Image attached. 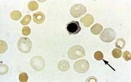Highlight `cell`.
Masks as SVG:
<instances>
[{
    "label": "cell",
    "instance_id": "1",
    "mask_svg": "<svg viewBox=\"0 0 131 82\" xmlns=\"http://www.w3.org/2000/svg\"><path fill=\"white\" fill-rule=\"evenodd\" d=\"M85 50L80 45L72 46L69 49L68 52V56L71 60H77V59L85 56Z\"/></svg>",
    "mask_w": 131,
    "mask_h": 82
},
{
    "label": "cell",
    "instance_id": "2",
    "mask_svg": "<svg viewBox=\"0 0 131 82\" xmlns=\"http://www.w3.org/2000/svg\"><path fill=\"white\" fill-rule=\"evenodd\" d=\"M18 49L23 53H28L31 51L32 48V42L27 37L21 38L18 41Z\"/></svg>",
    "mask_w": 131,
    "mask_h": 82
},
{
    "label": "cell",
    "instance_id": "3",
    "mask_svg": "<svg viewBox=\"0 0 131 82\" xmlns=\"http://www.w3.org/2000/svg\"><path fill=\"white\" fill-rule=\"evenodd\" d=\"M30 64L31 68L36 71L40 72L44 69L46 65L45 60L43 57L40 56H35L31 59Z\"/></svg>",
    "mask_w": 131,
    "mask_h": 82
},
{
    "label": "cell",
    "instance_id": "4",
    "mask_svg": "<svg viewBox=\"0 0 131 82\" xmlns=\"http://www.w3.org/2000/svg\"><path fill=\"white\" fill-rule=\"evenodd\" d=\"M116 37V34L115 31L110 28L104 29L100 36V39L103 42L107 43L112 42L113 40L115 39Z\"/></svg>",
    "mask_w": 131,
    "mask_h": 82
},
{
    "label": "cell",
    "instance_id": "5",
    "mask_svg": "<svg viewBox=\"0 0 131 82\" xmlns=\"http://www.w3.org/2000/svg\"><path fill=\"white\" fill-rule=\"evenodd\" d=\"M90 69L89 62L85 59H81L75 62L74 65V69L75 71L79 73H84L87 72Z\"/></svg>",
    "mask_w": 131,
    "mask_h": 82
},
{
    "label": "cell",
    "instance_id": "6",
    "mask_svg": "<svg viewBox=\"0 0 131 82\" xmlns=\"http://www.w3.org/2000/svg\"><path fill=\"white\" fill-rule=\"evenodd\" d=\"M87 11L84 5L80 4H77L72 5L71 8L70 9V13L71 15L74 18H79L80 16L85 14Z\"/></svg>",
    "mask_w": 131,
    "mask_h": 82
},
{
    "label": "cell",
    "instance_id": "7",
    "mask_svg": "<svg viewBox=\"0 0 131 82\" xmlns=\"http://www.w3.org/2000/svg\"><path fill=\"white\" fill-rule=\"evenodd\" d=\"M67 30L68 31L69 35H77L81 31V28L80 27L79 22L73 20L67 25Z\"/></svg>",
    "mask_w": 131,
    "mask_h": 82
},
{
    "label": "cell",
    "instance_id": "8",
    "mask_svg": "<svg viewBox=\"0 0 131 82\" xmlns=\"http://www.w3.org/2000/svg\"><path fill=\"white\" fill-rule=\"evenodd\" d=\"M94 19L93 16L90 14H87L80 19V22L85 27H89L93 24Z\"/></svg>",
    "mask_w": 131,
    "mask_h": 82
},
{
    "label": "cell",
    "instance_id": "9",
    "mask_svg": "<svg viewBox=\"0 0 131 82\" xmlns=\"http://www.w3.org/2000/svg\"><path fill=\"white\" fill-rule=\"evenodd\" d=\"M33 21L37 24H42L45 20V15L42 12H37L33 14Z\"/></svg>",
    "mask_w": 131,
    "mask_h": 82
},
{
    "label": "cell",
    "instance_id": "10",
    "mask_svg": "<svg viewBox=\"0 0 131 82\" xmlns=\"http://www.w3.org/2000/svg\"><path fill=\"white\" fill-rule=\"evenodd\" d=\"M70 63L66 60H61L59 62L58 64V68L61 72H67L70 69Z\"/></svg>",
    "mask_w": 131,
    "mask_h": 82
},
{
    "label": "cell",
    "instance_id": "11",
    "mask_svg": "<svg viewBox=\"0 0 131 82\" xmlns=\"http://www.w3.org/2000/svg\"><path fill=\"white\" fill-rule=\"evenodd\" d=\"M103 27L100 25V24H96L91 27V32L93 34L97 35L100 34V33L103 31Z\"/></svg>",
    "mask_w": 131,
    "mask_h": 82
},
{
    "label": "cell",
    "instance_id": "12",
    "mask_svg": "<svg viewBox=\"0 0 131 82\" xmlns=\"http://www.w3.org/2000/svg\"><path fill=\"white\" fill-rule=\"evenodd\" d=\"M22 14L20 11L15 10L12 11L10 14V18L13 20H18L21 18Z\"/></svg>",
    "mask_w": 131,
    "mask_h": 82
},
{
    "label": "cell",
    "instance_id": "13",
    "mask_svg": "<svg viewBox=\"0 0 131 82\" xmlns=\"http://www.w3.org/2000/svg\"><path fill=\"white\" fill-rule=\"evenodd\" d=\"M125 44H126V42H125V40L124 39L119 38L116 41L115 46L117 48H118V49H122L125 48Z\"/></svg>",
    "mask_w": 131,
    "mask_h": 82
},
{
    "label": "cell",
    "instance_id": "14",
    "mask_svg": "<svg viewBox=\"0 0 131 82\" xmlns=\"http://www.w3.org/2000/svg\"><path fill=\"white\" fill-rule=\"evenodd\" d=\"M39 8V4L36 1H31L28 4V8L31 11H34L37 10Z\"/></svg>",
    "mask_w": 131,
    "mask_h": 82
},
{
    "label": "cell",
    "instance_id": "15",
    "mask_svg": "<svg viewBox=\"0 0 131 82\" xmlns=\"http://www.w3.org/2000/svg\"><path fill=\"white\" fill-rule=\"evenodd\" d=\"M112 55L113 56V57L118 59L122 56V52L121 49H118V48H115V49H114L113 51H112Z\"/></svg>",
    "mask_w": 131,
    "mask_h": 82
},
{
    "label": "cell",
    "instance_id": "16",
    "mask_svg": "<svg viewBox=\"0 0 131 82\" xmlns=\"http://www.w3.org/2000/svg\"><path fill=\"white\" fill-rule=\"evenodd\" d=\"M8 49V45L7 43L3 40L0 41V53H4Z\"/></svg>",
    "mask_w": 131,
    "mask_h": 82
},
{
    "label": "cell",
    "instance_id": "17",
    "mask_svg": "<svg viewBox=\"0 0 131 82\" xmlns=\"http://www.w3.org/2000/svg\"><path fill=\"white\" fill-rule=\"evenodd\" d=\"M31 20V16L30 15H27L21 19V21H20V23H21V25H28L30 22Z\"/></svg>",
    "mask_w": 131,
    "mask_h": 82
},
{
    "label": "cell",
    "instance_id": "18",
    "mask_svg": "<svg viewBox=\"0 0 131 82\" xmlns=\"http://www.w3.org/2000/svg\"><path fill=\"white\" fill-rule=\"evenodd\" d=\"M19 80L21 82H26L27 81L28 79H29V77H28L27 74L25 72L21 73L19 75Z\"/></svg>",
    "mask_w": 131,
    "mask_h": 82
},
{
    "label": "cell",
    "instance_id": "19",
    "mask_svg": "<svg viewBox=\"0 0 131 82\" xmlns=\"http://www.w3.org/2000/svg\"><path fill=\"white\" fill-rule=\"evenodd\" d=\"M94 59L97 60H102L104 57V55L101 51H97L95 52L94 55Z\"/></svg>",
    "mask_w": 131,
    "mask_h": 82
},
{
    "label": "cell",
    "instance_id": "20",
    "mask_svg": "<svg viewBox=\"0 0 131 82\" xmlns=\"http://www.w3.org/2000/svg\"><path fill=\"white\" fill-rule=\"evenodd\" d=\"M8 71V66L6 65H1V75L6 74Z\"/></svg>",
    "mask_w": 131,
    "mask_h": 82
},
{
    "label": "cell",
    "instance_id": "21",
    "mask_svg": "<svg viewBox=\"0 0 131 82\" xmlns=\"http://www.w3.org/2000/svg\"><path fill=\"white\" fill-rule=\"evenodd\" d=\"M31 33V29L29 27H24L22 29V34L24 36H28Z\"/></svg>",
    "mask_w": 131,
    "mask_h": 82
},
{
    "label": "cell",
    "instance_id": "22",
    "mask_svg": "<svg viewBox=\"0 0 131 82\" xmlns=\"http://www.w3.org/2000/svg\"><path fill=\"white\" fill-rule=\"evenodd\" d=\"M123 58L125 61H129L130 60L131 56L130 53L129 51H125L123 53Z\"/></svg>",
    "mask_w": 131,
    "mask_h": 82
}]
</instances>
